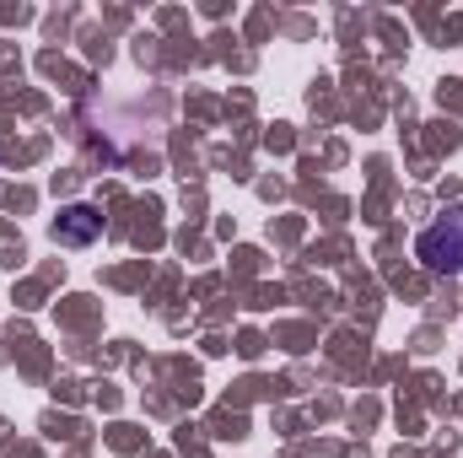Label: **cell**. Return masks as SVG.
Listing matches in <instances>:
<instances>
[{"mask_svg": "<svg viewBox=\"0 0 463 458\" xmlns=\"http://www.w3.org/2000/svg\"><path fill=\"white\" fill-rule=\"evenodd\" d=\"M415 259H420L431 275H463V205L442 211L431 227H420Z\"/></svg>", "mask_w": 463, "mask_h": 458, "instance_id": "cell-1", "label": "cell"}, {"mask_svg": "<svg viewBox=\"0 0 463 458\" xmlns=\"http://www.w3.org/2000/svg\"><path fill=\"white\" fill-rule=\"evenodd\" d=\"M98 232V222H71V227H54V237H65V243H87Z\"/></svg>", "mask_w": 463, "mask_h": 458, "instance_id": "cell-2", "label": "cell"}]
</instances>
